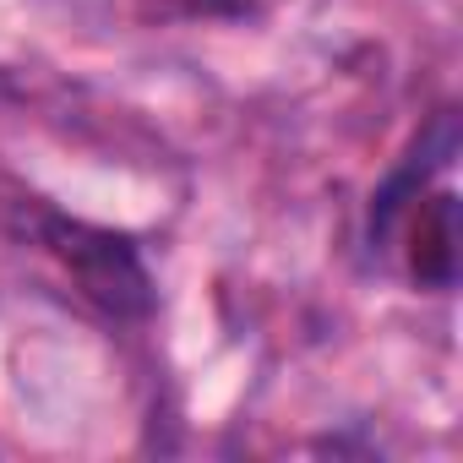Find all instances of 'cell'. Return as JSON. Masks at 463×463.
Listing matches in <instances>:
<instances>
[{
	"label": "cell",
	"instance_id": "1",
	"mask_svg": "<svg viewBox=\"0 0 463 463\" xmlns=\"http://www.w3.org/2000/svg\"><path fill=\"white\" fill-rule=\"evenodd\" d=\"M50 241L93 306H104L109 317H147L153 284H147V268L137 262L131 241L109 235V229H88V223H55Z\"/></svg>",
	"mask_w": 463,
	"mask_h": 463
},
{
	"label": "cell",
	"instance_id": "2",
	"mask_svg": "<svg viewBox=\"0 0 463 463\" xmlns=\"http://www.w3.org/2000/svg\"><path fill=\"white\" fill-rule=\"evenodd\" d=\"M409 273L425 289H452L458 279V196L452 191H436L420 202L414 229H409Z\"/></svg>",
	"mask_w": 463,
	"mask_h": 463
}]
</instances>
